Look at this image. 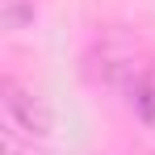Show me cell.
<instances>
[{"mask_svg":"<svg viewBox=\"0 0 155 155\" xmlns=\"http://www.w3.org/2000/svg\"><path fill=\"white\" fill-rule=\"evenodd\" d=\"M0 101H4V126L21 130L25 138H46L51 134V109L42 97H34L29 88H21L13 76L0 80Z\"/></svg>","mask_w":155,"mask_h":155,"instance_id":"obj_1","label":"cell"},{"mask_svg":"<svg viewBox=\"0 0 155 155\" xmlns=\"http://www.w3.org/2000/svg\"><path fill=\"white\" fill-rule=\"evenodd\" d=\"M126 92H130L134 113H138L147 126H155V84H151V80H143V76H134V80L126 84Z\"/></svg>","mask_w":155,"mask_h":155,"instance_id":"obj_2","label":"cell"}]
</instances>
